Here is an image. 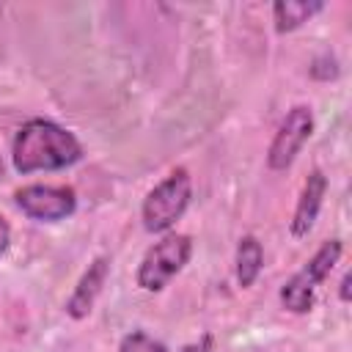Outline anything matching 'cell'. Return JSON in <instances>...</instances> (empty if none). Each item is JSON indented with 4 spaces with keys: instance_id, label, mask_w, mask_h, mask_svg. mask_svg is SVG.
I'll return each instance as SVG.
<instances>
[{
    "instance_id": "6da1fadb",
    "label": "cell",
    "mask_w": 352,
    "mask_h": 352,
    "mask_svg": "<svg viewBox=\"0 0 352 352\" xmlns=\"http://www.w3.org/2000/svg\"><path fill=\"white\" fill-rule=\"evenodd\" d=\"M82 157V146L66 126L50 118L25 121L11 143V160L19 173L63 170Z\"/></svg>"
},
{
    "instance_id": "7a4b0ae2",
    "label": "cell",
    "mask_w": 352,
    "mask_h": 352,
    "mask_svg": "<svg viewBox=\"0 0 352 352\" xmlns=\"http://www.w3.org/2000/svg\"><path fill=\"white\" fill-rule=\"evenodd\" d=\"M192 198V179L184 168L170 170L146 198H143V228L148 234H165L187 212Z\"/></svg>"
},
{
    "instance_id": "3957f363",
    "label": "cell",
    "mask_w": 352,
    "mask_h": 352,
    "mask_svg": "<svg viewBox=\"0 0 352 352\" xmlns=\"http://www.w3.org/2000/svg\"><path fill=\"white\" fill-rule=\"evenodd\" d=\"M344 253L341 239H327L322 242V248L302 264V270H297L280 289V305L292 314H308L314 308V297H316V286L330 275V270L338 264Z\"/></svg>"
},
{
    "instance_id": "277c9868",
    "label": "cell",
    "mask_w": 352,
    "mask_h": 352,
    "mask_svg": "<svg viewBox=\"0 0 352 352\" xmlns=\"http://www.w3.org/2000/svg\"><path fill=\"white\" fill-rule=\"evenodd\" d=\"M192 239L187 234H165L160 242H154L138 267V286L143 292H160L182 272V267L190 261Z\"/></svg>"
},
{
    "instance_id": "5b68a950",
    "label": "cell",
    "mask_w": 352,
    "mask_h": 352,
    "mask_svg": "<svg viewBox=\"0 0 352 352\" xmlns=\"http://www.w3.org/2000/svg\"><path fill=\"white\" fill-rule=\"evenodd\" d=\"M314 132V113L311 107L305 104H297L286 113V118L280 121L272 143H270V151H267V165L270 170H286L297 154L302 151L305 140L311 138Z\"/></svg>"
},
{
    "instance_id": "8992f818",
    "label": "cell",
    "mask_w": 352,
    "mask_h": 352,
    "mask_svg": "<svg viewBox=\"0 0 352 352\" xmlns=\"http://www.w3.org/2000/svg\"><path fill=\"white\" fill-rule=\"evenodd\" d=\"M14 201L28 217L44 220V223L66 220L77 209V195L66 184H28L16 190Z\"/></svg>"
},
{
    "instance_id": "52a82bcc",
    "label": "cell",
    "mask_w": 352,
    "mask_h": 352,
    "mask_svg": "<svg viewBox=\"0 0 352 352\" xmlns=\"http://www.w3.org/2000/svg\"><path fill=\"white\" fill-rule=\"evenodd\" d=\"M107 272H110V258L107 256H96L88 264V270L80 275L72 297L66 300V314L72 319H85L91 314V308H94V302H96V297H99V292L107 280Z\"/></svg>"
},
{
    "instance_id": "ba28073f",
    "label": "cell",
    "mask_w": 352,
    "mask_h": 352,
    "mask_svg": "<svg viewBox=\"0 0 352 352\" xmlns=\"http://www.w3.org/2000/svg\"><path fill=\"white\" fill-rule=\"evenodd\" d=\"M324 192H327V176L322 170H311V176L302 184V192L297 198L294 214H292V234L297 239L308 236V231L314 228V223L319 217V209L324 204Z\"/></svg>"
},
{
    "instance_id": "9c48e42d",
    "label": "cell",
    "mask_w": 352,
    "mask_h": 352,
    "mask_svg": "<svg viewBox=\"0 0 352 352\" xmlns=\"http://www.w3.org/2000/svg\"><path fill=\"white\" fill-rule=\"evenodd\" d=\"M322 8H324V3H319V0H278L272 6L275 30L278 33H292L302 22H308L314 14H319Z\"/></svg>"
},
{
    "instance_id": "30bf717a",
    "label": "cell",
    "mask_w": 352,
    "mask_h": 352,
    "mask_svg": "<svg viewBox=\"0 0 352 352\" xmlns=\"http://www.w3.org/2000/svg\"><path fill=\"white\" fill-rule=\"evenodd\" d=\"M264 267V250H261V242L253 236V234H245L236 245V280L242 289L253 286V280L258 278Z\"/></svg>"
},
{
    "instance_id": "8fae6325",
    "label": "cell",
    "mask_w": 352,
    "mask_h": 352,
    "mask_svg": "<svg viewBox=\"0 0 352 352\" xmlns=\"http://www.w3.org/2000/svg\"><path fill=\"white\" fill-rule=\"evenodd\" d=\"M118 352H168L162 341H157L154 336L143 333V330H132L121 338Z\"/></svg>"
},
{
    "instance_id": "7c38bea8",
    "label": "cell",
    "mask_w": 352,
    "mask_h": 352,
    "mask_svg": "<svg viewBox=\"0 0 352 352\" xmlns=\"http://www.w3.org/2000/svg\"><path fill=\"white\" fill-rule=\"evenodd\" d=\"M182 352H212V336H209V333H204V336H201V341L187 344Z\"/></svg>"
},
{
    "instance_id": "4fadbf2b",
    "label": "cell",
    "mask_w": 352,
    "mask_h": 352,
    "mask_svg": "<svg viewBox=\"0 0 352 352\" xmlns=\"http://www.w3.org/2000/svg\"><path fill=\"white\" fill-rule=\"evenodd\" d=\"M8 245H11V226L0 217V256L8 250Z\"/></svg>"
},
{
    "instance_id": "5bb4252c",
    "label": "cell",
    "mask_w": 352,
    "mask_h": 352,
    "mask_svg": "<svg viewBox=\"0 0 352 352\" xmlns=\"http://www.w3.org/2000/svg\"><path fill=\"white\" fill-rule=\"evenodd\" d=\"M349 283H352V275L346 272V275L341 278V289H338V297H341L344 302H349Z\"/></svg>"
},
{
    "instance_id": "9a60e30c",
    "label": "cell",
    "mask_w": 352,
    "mask_h": 352,
    "mask_svg": "<svg viewBox=\"0 0 352 352\" xmlns=\"http://www.w3.org/2000/svg\"><path fill=\"white\" fill-rule=\"evenodd\" d=\"M0 179H3V162H0Z\"/></svg>"
}]
</instances>
